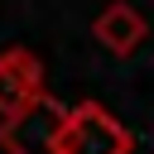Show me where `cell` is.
Masks as SVG:
<instances>
[{
  "label": "cell",
  "mask_w": 154,
  "mask_h": 154,
  "mask_svg": "<svg viewBox=\"0 0 154 154\" xmlns=\"http://www.w3.org/2000/svg\"><path fill=\"white\" fill-rule=\"evenodd\" d=\"M67 120H72V106H63L58 96H38L19 106L14 116H0V149L5 154H63Z\"/></svg>",
  "instance_id": "cell-1"
},
{
  "label": "cell",
  "mask_w": 154,
  "mask_h": 154,
  "mask_svg": "<svg viewBox=\"0 0 154 154\" xmlns=\"http://www.w3.org/2000/svg\"><path fill=\"white\" fill-rule=\"evenodd\" d=\"M135 135L101 106V101H77L67 135H63V154H130Z\"/></svg>",
  "instance_id": "cell-2"
},
{
  "label": "cell",
  "mask_w": 154,
  "mask_h": 154,
  "mask_svg": "<svg viewBox=\"0 0 154 154\" xmlns=\"http://www.w3.org/2000/svg\"><path fill=\"white\" fill-rule=\"evenodd\" d=\"M48 96L43 91V63L34 48H5L0 53V116H14L19 106Z\"/></svg>",
  "instance_id": "cell-3"
},
{
  "label": "cell",
  "mask_w": 154,
  "mask_h": 154,
  "mask_svg": "<svg viewBox=\"0 0 154 154\" xmlns=\"http://www.w3.org/2000/svg\"><path fill=\"white\" fill-rule=\"evenodd\" d=\"M91 38L106 48V53H116V58H130L144 38H149V24H144V14L130 5V0H111L96 19H91Z\"/></svg>",
  "instance_id": "cell-4"
}]
</instances>
